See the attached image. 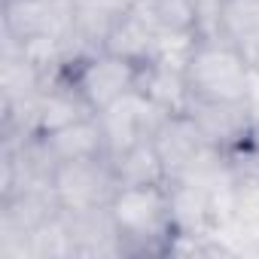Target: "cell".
<instances>
[{
	"label": "cell",
	"instance_id": "cell-1",
	"mask_svg": "<svg viewBox=\"0 0 259 259\" xmlns=\"http://www.w3.org/2000/svg\"><path fill=\"white\" fill-rule=\"evenodd\" d=\"M110 213L122 238V256L168 253L174 238L168 183L162 186H119Z\"/></svg>",
	"mask_w": 259,
	"mask_h": 259
},
{
	"label": "cell",
	"instance_id": "cell-2",
	"mask_svg": "<svg viewBox=\"0 0 259 259\" xmlns=\"http://www.w3.org/2000/svg\"><path fill=\"white\" fill-rule=\"evenodd\" d=\"M250 76L253 67L247 64L244 52L223 37H201L186 64V79L195 101L247 104Z\"/></svg>",
	"mask_w": 259,
	"mask_h": 259
},
{
	"label": "cell",
	"instance_id": "cell-3",
	"mask_svg": "<svg viewBox=\"0 0 259 259\" xmlns=\"http://www.w3.org/2000/svg\"><path fill=\"white\" fill-rule=\"evenodd\" d=\"M138 70H141V64L128 61L110 49H98V52L73 61L67 67V79L98 113L107 104H113L138 89Z\"/></svg>",
	"mask_w": 259,
	"mask_h": 259
},
{
	"label": "cell",
	"instance_id": "cell-4",
	"mask_svg": "<svg viewBox=\"0 0 259 259\" xmlns=\"http://www.w3.org/2000/svg\"><path fill=\"white\" fill-rule=\"evenodd\" d=\"M116 189H119V180H116L110 156L61 162L52 174V192H55L61 210L104 207L113 201Z\"/></svg>",
	"mask_w": 259,
	"mask_h": 259
},
{
	"label": "cell",
	"instance_id": "cell-5",
	"mask_svg": "<svg viewBox=\"0 0 259 259\" xmlns=\"http://www.w3.org/2000/svg\"><path fill=\"white\" fill-rule=\"evenodd\" d=\"M95 116H98L101 135H104V153L110 159L125 153L128 147H135L138 141L153 138L159 122L165 119V113L156 104H150V98H144L138 89L113 104H107Z\"/></svg>",
	"mask_w": 259,
	"mask_h": 259
},
{
	"label": "cell",
	"instance_id": "cell-6",
	"mask_svg": "<svg viewBox=\"0 0 259 259\" xmlns=\"http://www.w3.org/2000/svg\"><path fill=\"white\" fill-rule=\"evenodd\" d=\"M153 147L165 165L168 180H180L183 174H189L195 162L210 150V144L204 141V135L198 132V125L189 113L165 116L153 132Z\"/></svg>",
	"mask_w": 259,
	"mask_h": 259
},
{
	"label": "cell",
	"instance_id": "cell-7",
	"mask_svg": "<svg viewBox=\"0 0 259 259\" xmlns=\"http://www.w3.org/2000/svg\"><path fill=\"white\" fill-rule=\"evenodd\" d=\"M162 31H165V25L156 13L153 0H135V4L116 19L104 49L135 61V64H144V61H150Z\"/></svg>",
	"mask_w": 259,
	"mask_h": 259
},
{
	"label": "cell",
	"instance_id": "cell-8",
	"mask_svg": "<svg viewBox=\"0 0 259 259\" xmlns=\"http://www.w3.org/2000/svg\"><path fill=\"white\" fill-rule=\"evenodd\" d=\"M138 92L144 98H150V104H156L165 116H177V113H189L195 98L186 79V70H174V67H162L153 61H144L138 70Z\"/></svg>",
	"mask_w": 259,
	"mask_h": 259
},
{
	"label": "cell",
	"instance_id": "cell-9",
	"mask_svg": "<svg viewBox=\"0 0 259 259\" xmlns=\"http://www.w3.org/2000/svg\"><path fill=\"white\" fill-rule=\"evenodd\" d=\"M43 144H46L49 156L55 159V165L73 162V159H89V156H107L104 153V135H101V125H98L95 113L58 128L52 135H43Z\"/></svg>",
	"mask_w": 259,
	"mask_h": 259
},
{
	"label": "cell",
	"instance_id": "cell-10",
	"mask_svg": "<svg viewBox=\"0 0 259 259\" xmlns=\"http://www.w3.org/2000/svg\"><path fill=\"white\" fill-rule=\"evenodd\" d=\"M110 162H113L119 186H162V183H168V174H165V165L153 147V138L138 141L135 147L113 156Z\"/></svg>",
	"mask_w": 259,
	"mask_h": 259
},
{
	"label": "cell",
	"instance_id": "cell-11",
	"mask_svg": "<svg viewBox=\"0 0 259 259\" xmlns=\"http://www.w3.org/2000/svg\"><path fill=\"white\" fill-rule=\"evenodd\" d=\"M259 34V0H223L220 4V37L241 46Z\"/></svg>",
	"mask_w": 259,
	"mask_h": 259
},
{
	"label": "cell",
	"instance_id": "cell-12",
	"mask_svg": "<svg viewBox=\"0 0 259 259\" xmlns=\"http://www.w3.org/2000/svg\"><path fill=\"white\" fill-rule=\"evenodd\" d=\"M153 4H156V13L168 31H195L198 28L195 0H153Z\"/></svg>",
	"mask_w": 259,
	"mask_h": 259
}]
</instances>
